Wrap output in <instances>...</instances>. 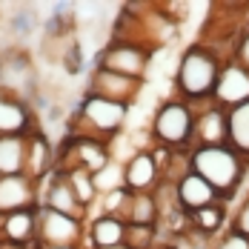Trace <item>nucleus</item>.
Instances as JSON below:
<instances>
[{"instance_id":"obj_1","label":"nucleus","mask_w":249,"mask_h":249,"mask_svg":"<svg viewBox=\"0 0 249 249\" xmlns=\"http://www.w3.org/2000/svg\"><path fill=\"white\" fill-rule=\"evenodd\" d=\"M189 169L198 172L203 180H209L221 200L235 198V192L241 189V183L247 180L249 175V163L232 149L229 143L224 146H198V149L189 152Z\"/></svg>"},{"instance_id":"obj_2","label":"nucleus","mask_w":249,"mask_h":249,"mask_svg":"<svg viewBox=\"0 0 249 249\" xmlns=\"http://www.w3.org/2000/svg\"><path fill=\"white\" fill-rule=\"evenodd\" d=\"M224 60L212 49H206L203 43H192L189 49L178 57V69H175V86H178V98L186 103H203L212 100L218 75H221Z\"/></svg>"},{"instance_id":"obj_3","label":"nucleus","mask_w":249,"mask_h":249,"mask_svg":"<svg viewBox=\"0 0 249 249\" xmlns=\"http://www.w3.org/2000/svg\"><path fill=\"white\" fill-rule=\"evenodd\" d=\"M129 109L132 106H126V103L86 92L77 100L75 112L69 115V129H72V135H80V138H98V141L112 143L118 135H124Z\"/></svg>"},{"instance_id":"obj_4","label":"nucleus","mask_w":249,"mask_h":249,"mask_svg":"<svg viewBox=\"0 0 249 249\" xmlns=\"http://www.w3.org/2000/svg\"><path fill=\"white\" fill-rule=\"evenodd\" d=\"M192 132H195V106L183 98H169L155 109L149 124L152 146L192 152Z\"/></svg>"},{"instance_id":"obj_5","label":"nucleus","mask_w":249,"mask_h":249,"mask_svg":"<svg viewBox=\"0 0 249 249\" xmlns=\"http://www.w3.org/2000/svg\"><path fill=\"white\" fill-rule=\"evenodd\" d=\"M86 221L37 206V247H75L83 249Z\"/></svg>"},{"instance_id":"obj_6","label":"nucleus","mask_w":249,"mask_h":249,"mask_svg":"<svg viewBox=\"0 0 249 249\" xmlns=\"http://www.w3.org/2000/svg\"><path fill=\"white\" fill-rule=\"evenodd\" d=\"M152 54L155 52L141 46V43H106L98 54V63L95 66H103L115 75L132 77V80H143L146 72L152 66Z\"/></svg>"},{"instance_id":"obj_7","label":"nucleus","mask_w":249,"mask_h":249,"mask_svg":"<svg viewBox=\"0 0 249 249\" xmlns=\"http://www.w3.org/2000/svg\"><path fill=\"white\" fill-rule=\"evenodd\" d=\"M37 198H40V206H46V209L63 212V215H72V218H80V221L89 218L86 206L77 200L75 189H72L69 180H66V175L57 172V169H52L46 178L37 180Z\"/></svg>"},{"instance_id":"obj_8","label":"nucleus","mask_w":249,"mask_h":249,"mask_svg":"<svg viewBox=\"0 0 249 249\" xmlns=\"http://www.w3.org/2000/svg\"><path fill=\"white\" fill-rule=\"evenodd\" d=\"M195 106V132H192V149L198 146H224L229 143V121L226 109L212 100L192 103Z\"/></svg>"},{"instance_id":"obj_9","label":"nucleus","mask_w":249,"mask_h":249,"mask_svg":"<svg viewBox=\"0 0 249 249\" xmlns=\"http://www.w3.org/2000/svg\"><path fill=\"white\" fill-rule=\"evenodd\" d=\"M141 86L143 80H132V77L115 75L103 66H95L89 72V83H86V92L89 95H98V98H109L118 100V103H126V106H135L138 98H141Z\"/></svg>"},{"instance_id":"obj_10","label":"nucleus","mask_w":249,"mask_h":249,"mask_svg":"<svg viewBox=\"0 0 249 249\" xmlns=\"http://www.w3.org/2000/svg\"><path fill=\"white\" fill-rule=\"evenodd\" d=\"M247 100H249V72L238 60H226L221 66V75H218L212 103H218L221 109L229 112V109H235V106H241Z\"/></svg>"},{"instance_id":"obj_11","label":"nucleus","mask_w":249,"mask_h":249,"mask_svg":"<svg viewBox=\"0 0 249 249\" xmlns=\"http://www.w3.org/2000/svg\"><path fill=\"white\" fill-rule=\"evenodd\" d=\"M37 180L29 175H9L0 178V215H12L20 209H37Z\"/></svg>"},{"instance_id":"obj_12","label":"nucleus","mask_w":249,"mask_h":249,"mask_svg":"<svg viewBox=\"0 0 249 249\" xmlns=\"http://www.w3.org/2000/svg\"><path fill=\"white\" fill-rule=\"evenodd\" d=\"M37 129V118L26 100L0 92V138L3 135H32Z\"/></svg>"},{"instance_id":"obj_13","label":"nucleus","mask_w":249,"mask_h":249,"mask_svg":"<svg viewBox=\"0 0 249 249\" xmlns=\"http://www.w3.org/2000/svg\"><path fill=\"white\" fill-rule=\"evenodd\" d=\"M124 175L129 192H155L160 183V169H158V160H155L152 149L135 152L124 163Z\"/></svg>"},{"instance_id":"obj_14","label":"nucleus","mask_w":249,"mask_h":249,"mask_svg":"<svg viewBox=\"0 0 249 249\" xmlns=\"http://www.w3.org/2000/svg\"><path fill=\"white\" fill-rule=\"evenodd\" d=\"M175 195H178V203H180L186 212H198V209H203V206L221 200L218 189H215L209 180H203L198 172H192V169L175 183Z\"/></svg>"},{"instance_id":"obj_15","label":"nucleus","mask_w":249,"mask_h":249,"mask_svg":"<svg viewBox=\"0 0 249 249\" xmlns=\"http://www.w3.org/2000/svg\"><path fill=\"white\" fill-rule=\"evenodd\" d=\"M126 241V224L118 215H92L86 221V241L83 249H106Z\"/></svg>"},{"instance_id":"obj_16","label":"nucleus","mask_w":249,"mask_h":249,"mask_svg":"<svg viewBox=\"0 0 249 249\" xmlns=\"http://www.w3.org/2000/svg\"><path fill=\"white\" fill-rule=\"evenodd\" d=\"M0 241L9 244H37V209H20L12 215H3Z\"/></svg>"},{"instance_id":"obj_17","label":"nucleus","mask_w":249,"mask_h":249,"mask_svg":"<svg viewBox=\"0 0 249 249\" xmlns=\"http://www.w3.org/2000/svg\"><path fill=\"white\" fill-rule=\"evenodd\" d=\"M121 221L126 226H158V198L155 192H129Z\"/></svg>"},{"instance_id":"obj_18","label":"nucleus","mask_w":249,"mask_h":249,"mask_svg":"<svg viewBox=\"0 0 249 249\" xmlns=\"http://www.w3.org/2000/svg\"><path fill=\"white\" fill-rule=\"evenodd\" d=\"M29 135H3L0 138V178L26 175Z\"/></svg>"},{"instance_id":"obj_19","label":"nucleus","mask_w":249,"mask_h":249,"mask_svg":"<svg viewBox=\"0 0 249 249\" xmlns=\"http://www.w3.org/2000/svg\"><path fill=\"white\" fill-rule=\"evenodd\" d=\"M232 215H229V203L218 200V203H209L198 212H189V229H195L200 235H209V238H218L224 232V226H229Z\"/></svg>"},{"instance_id":"obj_20","label":"nucleus","mask_w":249,"mask_h":249,"mask_svg":"<svg viewBox=\"0 0 249 249\" xmlns=\"http://www.w3.org/2000/svg\"><path fill=\"white\" fill-rule=\"evenodd\" d=\"M229 121V146L249 163V100L226 112Z\"/></svg>"},{"instance_id":"obj_21","label":"nucleus","mask_w":249,"mask_h":249,"mask_svg":"<svg viewBox=\"0 0 249 249\" xmlns=\"http://www.w3.org/2000/svg\"><path fill=\"white\" fill-rule=\"evenodd\" d=\"M66 175V180H69V186L75 189L77 200L86 206V212L95 206V200H98V186H95V178L92 172H86V169H63Z\"/></svg>"},{"instance_id":"obj_22","label":"nucleus","mask_w":249,"mask_h":249,"mask_svg":"<svg viewBox=\"0 0 249 249\" xmlns=\"http://www.w3.org/2000/svg\"><path fill=\"white\" fill-rule=\"evenodd\" d=\"M95 178V186H98V195H106V192H115V189H126V175H124V163L118 160H109Z\"/></svg>"},{"instance_id":"obj_23","label":"nucleus","mask_w":249,"mask_h":249,"mask_svg":"<svg viewBox=\"0 0 249 249\" xmlns=\"http://www.w3.org/2000/svg\"><path fill=\"white\" fill-rule=\"evenodd\" d=\"M215 249H249V238L226 226V232H221L215 238Z\"/></svg>"},{"instance_id":"obj_24","label":"nucleus","mask_w":249,"mask_h":249,"mask_svg":"<svg viewBox=\"0 0 249 249\" xmlns=\"http://www.w3.org/2000/svg\"><path fill=\"white\" fill-rule=\"evenodd\" d=\"M229 229H235V232H241V235L249 238V195L241 200V206L235 209V215H232V221H229Z\"/></svg>"},{"instance_id":"obj_25","label":"nucleus","mask_w":249,"mask_h":249,"mask_svg":"<svg viewBox=\"0 0 249 249\" xmlns=\"http://www.w3.org/2000/svg\"><path fill=\"white\" fill-rule=\"evenodd\" d=\"M235 60L244 66L249 72V23H247V32L241 35V40H238V49H235Z\"/></svg>"},{"instance_id":"obj_26","label":"nucleus","mask_w":249,"mask_h":249,"mask_svg":"<svg viewBox=\"0 0 249 249\" xmlns=\"http://www.w3.org/2000/svg\"><path fill=\"white\" fill-rule=\"evenodd\" d=\"M37 249H75V247H37Z\"/></svg>"},{"instance_id":"obj_27","label":"nucleus","mask_w":249,"mask_h":249,"mask_svg":"<svg viewBox=\"0 0 249 249\" xmlns=\"http://www.w3.org/2000/svg\"><path fill=\"white\" fill-rule=\"evenodd\" d=\"M106 249H129L126 244H118V247H106Z\"/></svg>"},{"instance_id":"obj_28","label":"nucleus","mask_w":249,"mask_h":249,"mask_svg":"<svg viewBox=\"0 0 249 249\" xmlns=\"http://www.w3.org/2000/svg\"><path fill=\"white\" fill-rule=\"evenodd\" d=\"M160 249H175V247H160Z\"/></svg>"}]
</instances>
